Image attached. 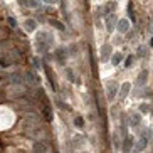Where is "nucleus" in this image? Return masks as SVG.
Returning <instances> with one entry per match:
<instances>
[{
    "instance_id": "obj_1",
    "label": "nucleus",
    "mask_w": 153,
    "mask_h": 153,
    "mask_svg": "<svg viewBox=\"0 0 153 153\" xmlns=\"http://www.w3.org/2000/svg\"><path fill=\"white\" fill-rule=\"evenodd\" d=\"M54 44V36L51 32H45V30H39L36 36V49L39 52H47V51L52 47Z\"/></svg>"
},
{
    "instance_id": "obj_2",
    "label": "nucleus",
    "mask_w": 153,
    "mask_h": 153,
    "mask_svg": "<svg viewBox=\"0 0 153 153\" xmlns=\"http://www.w3.org/2000/svg\"><path fill=\"white\" fill-rule=\"evenodd\" d=\"M150 130H145V133H141L140 135V140L136 141V146L133 148V153H140V152H143L146 146H148V141H150V133H148Z\"/></svg>"
},
{
    "instance_id": "obj_3",
    "label": "nucleus",
    "mask_w": 153,
    "mask_h": 153,
    "mask_svg": "<svg viewBox=\"0 0 153 153\" xmlns=\"http://www.w3.org/2000/svg\"><path fill=\"white\" fill-rule=\"evenodd\" d=\"M120 93V86L114 79H109L106 81V96H108V101H113L116 98V94Z\"/></svg>"
},
{
    "instance_id": "obj_4",
    "label": "nucleus",
    "mask_w": 153,
    "mask_h": 153,
    "mask_svg": "<svg viewBox=\"0 0 153 153\" xmlns=\"http://www.w3.org/2000/svg\"><path fill=\"white\" fill-rule=\"evenodd\" d=\"M68 49L66 47H59L57 51L54 52V56H56V61H57L59 64H66V61H68Z\"/></svg>"
},
{
    "instance_id": "obj_5",
    "label": "nucleus",
    "mask_w": 153,
    "mask_h": 153,
    "mask_svg": "<svg viewBox=\"0 0 153 153\" xmlns=\"http://www.w3.org/2000/svg\"><path fill=\"white\" fill-rule=\"evenodd\" d=\"M141 125V113H133L130 118H128V126L130 128H140Z\"/></svg>"
},
{
    "instance_id": "obj_6",
    "label": "nucleus",
    "mask_w": 153,
    "mask_h": 153,
    "mask_svg": "<svg viewBox=\"0 0 153 153\" xmlns=\"http://www.w3.org/2000/svg\"><path fill=\"white\" fill-rule=\"evenodd\" d=\"M130 91H131V84H130L128 81L123 82L121 88H120V93H118V99H120V101H123V99H125L126 96L130 94Z\"/></svg>"
},
{
    "instance_id": "obj_7",
    "label": "nucleus",
    "mask_w": 153,
    "mask_h": 153,
    "mask_svg": "<svg viewBox=\"0 0 153 153\" xmlns=\"http://www.w3.org/2000/svg\"><path fill=\"white\" fill-rule=\"evenodd\" d=\"M116 24H118L116 14H109L108 17H106V30L113 32V30H114V27H116Z\"/></svg>"
},
{
    "instance_id": "obj_8",
    "label": "nucleus",
    "mask_w": 153,
    "mask_h": 153,
    "mask_svg": "<svg viewBox=\"0 0 153 153\" xmlns=\"http://www.w3.org/2000/svg\"><path fill=\"white\" fill-rule=\"evenodd\" d=\"M116 30L120 32V34H126V32L130 30V20H128V19H121V20H118Z\"/></svg>"
},
{
    "instance_id": "obj_9",
    "label": "nucleus",
    "mask_w": 153,
    "mask_h": 153,
    "mask_svg": "<svg viewBox=\"0 0 153 153\" xmlns=\"http://www.w3.org/2000/svg\"><path fill=\"white\" fill-rule=\"evenodd\" d=\"M133 145H135V138L133 136H125L123 138V152L130 153L133 150Z\"/></svg>"
},
{
    "instance_id": "obj_10",
    "label": "nucleus",
    "mask_w": 153,
    "mask_h": 153,
    "mask_svg": "<svg viewBox=\"0 0 153 153\" xmlns=\"http://www.w3.org/2000/svg\"><path fill=\"white\" fill-rule=\"evenodd\" d=\"M148 69H143V71L140 72L138 74V77H136V86H140V88H141V86H145L146 84V82H148Z\"/></svg>"
},
{
    "instance_id": "obj_11",
    "label": "nucleus",
    "mask_w": 153,
    "mask_h": 153,
    "mask_svg": "<svg viewBox=\"0 0 153 153\" xmlns=\"http://www.w3.org/2000/svg\"><path fill=\"white\" fill-rule=\"evenodd\" d=\"M111 45L109 44H104L103 47H101V61L103 62H106V61H109L111 59Z\"/></svg>"
},
{
    "instance_id": "obj_12",
    "label": "nucleus",
    "mask_w": 153,
    "mask_h": 153,
    "mask_svg": "<svg viewBox=\"0 0 153 153\" xmlns=\"http://www.w3.org/2000/svg\"><path fill=\"white\" fill-rule=\"evenodd\" d=\"M24 27H25V30H27V32H36V29H37L36 19H27V20L24 22Z\"/></svg>"
},
{
    "instance_id": "obj_13",
    "label": "nucleus",
    "mask_w": 153,
    "mask_h": 153,
    "mask_svg": "<svg viewBox=\"0 0 153 153\" xmlns=\"http://www.w3.org/2000/svg\"><path fill=\"white\" fill-rule=\"evenodd\" d=\"M104 17H108L109 14H114V10H116V2H108V4H106V7H104Z\"/></svg>"
},
{
    "instance_id": "obj_14",
    "label": "nucleus",
    "mask_w": 153,
    "mask_h": 153,
    "mask_svg": "<svg viewBox=\"0 0 153 153\" xmlns=\"http://www.w3.org/2000/svg\"><path fill=\"white\" fill-rule=\"evenodd\" d=\"M148 56V47L146 45H138V49H136V57H140V59H143V57H146Z\"/></svg>"
},
{
    "instance_id": "obj_15",
    "label": "nucleus",
    "mask_w": 153,
    "mask_h": 153,
    "mask_svg": "<svg viewBox=\"0 0 153 153\" xmlns=\"http://www.w3.org/2000/svg\"><path fill=\"white\" fill-rule=\"evenodd\" d=\"M109 61H111L113 66H120V64H121V61H123V54H121V52H114V54L111 56V59H109Z\"/></svg>"
},
{
    "instance_id": "obj_16",
    "label": "nucleus",
    "mask_w": 153,
    "mask_h": 153,
    "mask_svg": "<svg viewBox=\"0 0 153 153\" xmlns=\"http://www.w3.org/2000/svg\"><path fill=\"white\" fill-rule=\"evenodd\" d=\"M34 152H36V153H45L47 150H45V145L36 143V145H34Z\"/></svg>"
},
{
    "instance_id": "obj_17",
    "label": "nucleus",
    "mask_w": 153,
    "mask_h": 153,
    "mask_svg": "<svg viewBox=\"0 0 153 153\" xmlns=\"http://www.w3.org/2000/svg\"><path fill=\"white\" fill-rule=\"evenodd\" d=\"M49 24H52V25H54L56 29H59V30H64V29H66V27H64V24H62V22H59V20H54V19H51Z\"/></svg>"
},
{
    "instance_id": "obj_18",
    "label": "nucleus",
    "mask_w": 153,
    "mask_h": 153,
    "mask_svg": "<svg viewBox=\"0 0 153 153\" xmlns=\"http://www.w3.org/2000/svg\"><path fill=\"white\" fill-rule=\"evenodd\" d=\"M113 143H114V148H116V150L121 148V141H120V135H118V133L113 135Z\"/></svg>"
},
{
    "instance_id": "obj_19",
    "label": "nucleus",
    "mask_w": 153,
    "mask_h": 153,
    "mask_svg": "<svg viewBox=\"0 0 153 153\" xmlns=\"http://www.w3.org/2000/svg\"><path fill=\"white\" fill-rule=\"evenodd\" d=\"M128 15H130L131 22H136V17H135V12H133V5L128 4Z\"/></svg>"
},
{
    "instance_id": "obj_20",
    "label": "nucleus",
    "mask_w": 153,
    "mask_h": 153,
    "mask_svg": "<svg viewBox=\"0 0 153 153\" xmlns=\"http://www.w3.org/2000/svg\"><path fill=\"white\" fill-rule=\"evenodd\" d=\"M66 76H68V79L71 82H76V77H74V72H72V69H66Z\"/></svg>"
},
{
    "instance_id": "obj_21",
    "label": "nucleus",
    "mask_w": 153,
    "mask_h": 153,
    "mask_svg": "<svg viewBox=\"0 0 153 153\" xmlns=\"http://www.w3.org/2000/svg\"><path fill=\"white\" fill-rule=\"evenodd\" d=\"M140 113H148L150 111V104L148 103H141L140 104V108H138Z\"/></svg>"
},
{
    "instance_id": "obj_22",
    "label": "nucleus",
    "mask_w": 153,
    "mask_h": 153,
    "mask_svg": "<svg viewBox=\"0 0 153 153\" xmlns=\"http://www.w3.org/2000/svg\"><path fill=\"white\" fill-rule=\"evenodd\" d=\"M133 61H135V57H133V56H128V57L125 59V68H131V66H133Z\"/></svg>"
},
{
    "instance_id": "obj_23",
    "label": "nucleus",
    "mask_w": 153,
    "mask_h": 153,
    "mask_svg": "<svg viewBox=\"0 0 153 153\" xmlns=\"http://www.w3.org/2000/svg\"><path fill=\"white\" fill-rule=\"evenodd\" d=\"M74 125H76V126H79V128H82V125H84V123H82L81 116H76V118H74Z\"/></svg>"
},
{
    "instance_id": "obj_24",
    "label": "nucleus",
    "mask_w": 153,
    "mask_h": 153,
    "mask_svg": "<svg viewBox=\"0 0 153 153\" xmlns=\"http://www.w3.org/2000/svg\"><path fill=\"white\" fill-rule=\"evenodd\" d=\"M9 24H10V27H17V20H15L14 17H9Z\"/></svg>"
},
{
    "instance_id": "obj_25",
    "label": "nucleus",
    "mask_w": 153,
    "mask_h": 153,
    "mask_svg": "<svg viewBox=\"0 0 153 153\" xmlns=\"http://www.w3.org/2000/svg\"><path fill=\"white\" fill-rule=\"evenodd\" d=\"M32 62H34V68H36V69H39V68H41V61H39L37 57H34V59H32Z\"/></svg>"
},
{
    "instance_id": "obj_26",
    "label": "nucleus",
    "mask_w": 153,
    "mask_h": 153,
    "mask_svg": "<svg viewBox=\"0 0 153 153\" xmlns=\"http://www.w3.org/2000/svg\"><path fill=\"white\" fill-rule=\"evenodd\" d=\"M135 34H136L135 30H128V32H126V36H128V39H135Z\"/></svg>"
},
{
    "instance_id": "obj_27",
    "label": "nucleus",
    "mask_w": 153,
    "mask_h": 153,
    "mask_svg": "<svg viewBox=\"0 0 153 153\" xmlns=\"http://www.w3.org/2000/svg\"><path fill=\"white\" fill-rule=\"evenodd\" d=\"M29 2V5H30V7H37V2L36 0H27Z\"/></svg>"
},
{
    "instance_id": "obj_28",
    "label": "nucleus",
    "mask_w": 153,
    "mask_h": 153,
    "mask_svg": "<svg viewBox=\"0 0 153 153\" xmlns=\"http://www.w3.org/2000/svg\"><path fill=\"white\" fill-rule=\"evenodd\" d=\"M44 2H45V4H57L59 0H44Z\"/></svg>"
}]
</instances>
